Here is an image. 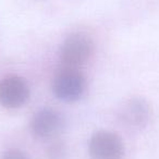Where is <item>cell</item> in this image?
Segmentation results:
<instances>
[{"instance_id":"cell-5","label":"cell","mask_w":159,"mask_h":159,"mask_svg":"<svg viewBox=\"0 0 159 159\" xmlns=\"http://www.w3.org/2000/svg\"><path fill=\"white\" fill-rule=\"evenodd\" d=\"M29 97L30 87L23 77L10 74L0 80V105L5 108H20Z\"/></svg>"},{"instance_id":"cell-4","label":"cell","mask_w":159,"mask_h":159,"mask_svg":"<svg viewBox=\"0 0 159 159\" xmlns=\"http://www.w3.org/2000/svg\"><path fill=\"white\" fill-rule=\"evenodd\" d=\"M66 121L61 112L51 108H44L34 115L31 130L37 139H53L64 130Z\"/></svg>"},{"instance_id":"cell-6","label":"cell","mask_w":159,"mask_h":159,"mask_svg":"<svg viewBox=\"0 0 159 159\" xmlns=\"http://www.w3.org/2000/svg\"><path fill=\"white\" fill-rule=\"evenodd\" d=\"M120 117L128 125L133 128H142L148 122L150 117V107L143 98H131L122 107Z\"/></svg>"},{"instance_id":"cell-3","label":"cell","mask_w":159,"mask_h":159,"mask_svg":"<svg viewBox=\"0 0 159 159\" xmlns=\"http://www.w3.org/2000/svg\"><path fill=\"white\" fill-rule=\"evenodd\" d=\"M92 159H122L124 144L118 134L110 131H97L92 135L89 144Z\"/></svg>"},{"instance_id":"cell-7","label":"cell","mask_w":159,"mask_h":159,"mask_svg":"<svg viewBox=\"0 0 159 159\" xmlns=\"http://www.w3.org/2000/svg\"><path fill=\"white\" fill-rule=\"evenodd\" d=\"M66 147L59 142L52 144L47 150V159H66Z\"/></svg>"},{"instance_id":"cell-2","label":"cell","mask_w":159,"mask_h":159,"mask_svg":"<svg viewBox=\"0 0 159 159\" xmlns=\"http://www.w3.org/2000/svg\"><path fill=\"white\" fill-rule=\"evenodd\" d=\"M85 86V77L79 69L63 66L53 79L52 92L58 99L66 102H73L82 97Z\"/></svg>"},{"instance_id":"cell-1","label":"cell","mask_w":159,"mask_h":159,"mask_svg":"<svg viewBox=\"0 0 159 159\" xmlns=\"http://www.w3.org/2000/svg\"><path fill=\"white\" fill-rule=\"evenodd\" d=\"M94 53V43L89 35L74 33L69 35L60 48V60L64 68L79 69L84 66Z\"/></svg>"},{"instance_id":"cell-8","label":"cell","mask_w":159,"mask_h":159,"mask_svg":"<svg viewBox=\"0 0 159 159\" xmlns=\"http://www.w3.org/2000/svg\"><path fill=\"white\" fill-rule=\"evenodd\" d=\"M1 159H29V157L19 149H9L2 155Z\"/></svg>"}]
</instances>
